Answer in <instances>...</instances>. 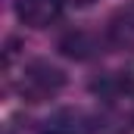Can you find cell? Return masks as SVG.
Instances as JSON below:
<instances>
[{
	"instance_id": "cell-4",
	"label": "cell",
	"mask_w": 134,
	"mask_h": 134,
	"mask_svg": "<svg viewBox=\"0 0 134 134\" xmlns=\"http://www.w3.org/2000/svg\"><path fill=\"white\" fill-rule=\"evenodd\" d=\"M109 37L119 44V47H134V6L122 9L112 25H109Z\"/></svg>"
},
{
	"instance_id": "cell-2",
	"label": "cell",
	"mask_w": 134,
	"mask_h": 134,
	"mask_svg": "<svg viewBox=\"0 0 134 134\" xmlns=\"http://www.w3.org/2000/svg\"><path fill=\"white\" fill-rule=\"evenodd\" d=\"M63 0H16V16L22 25L31 28H47L59 19Z\"/></svg>"
},
{
	"instance_id": "cell-1",
	"label": "cell",
	"mask_w": 134,
	"mask_h": 134,
	"mask_svg": "<svg viewBox=\"0 0 134 134\" xmlns=\"http://www.w3.org/2000/svg\"><path fill=\"white\" fill-rule=\"evenodd\" d=\"M16 94L25 103H47L66 87V72L47 59H28L16 75Z\"/></svg>"
},
{
	"instance_id": "cell-3",
	"label": "cell",
	"mask_w": 134,
	"mask_h": 134,
	"mask_svg": "<svg viewBox=\"0 0 134 134\" xmlns=\"http://www.w3.org/2000/svg\"><path fill=\"white\" fill-rule=\"evenodd\" d=\"M41 134H91V122L81 109H56L44 122Z\"/></svg>"
},
{
	"instance_id": "cell-5",
	"label": "cell",
	"mask_w": 134,
	"mask_h": 134,
	"mask_svg": "<svg viewBox=\"0 0 134 134\" xmlns=\"http://www.w3.org/2000/svg\"><path fill=\"white\" fill-rule=\"evenodd\" d=\"M69 3H75V6H91L94 0H69Z\"/></svg>"
}]
</instances>
